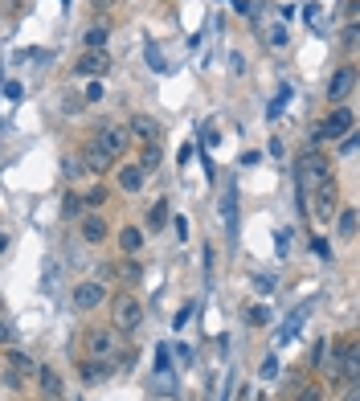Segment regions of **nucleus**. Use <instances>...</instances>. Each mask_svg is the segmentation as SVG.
I'll use <instances>...</instances> for the list:
<instances>
[{"instance_id": "f257e3e1", "label": "nucleus", "mask_w": 360, "mask_h": 401, "mask_svg": "<svg viewBox=\"0 0 360 401\" xmlns=\"http://www.w3.org/2000/svg\"><path fill=\"white\" fill-rule=\"evenodd\" d=\"M328 176H332V160H328L324 152H303V156H299V172H295V180H299V192H303V197H312Z\"/></svg>"}, {"instance_id": "f03ea898", "label": "nucleus", "mask_w": 360, "mask_h": 401, "mask_svg": "<svg viewBox=\"0 0 360 401\" xmlns=\"http://www.w3.org/2000/svg\"><path fill=\"white\" fill-rule=\"evenodd\" d=\"M111 320H115V328L119 331H135L144 324V303H140V295L135 291H123L115 295V303H111Z\"/></svg>"}, {"instance_id": "7ed1b4c3", "label": "nucleus", "mask_w": 360, "mask_h": 401, "mask_svg": "<svg viewBox=\"0 0 360 401\" xmlns=\"http://www.w3.org/2000/svg\"><path fill=\"white\" fill-rule=\"evenodd\" d=\"M312 201H315V205H312L315 221H319V225H328V221L340 213V189H336V180L328 176V180H324V185L312 192Z\"/></svg>"}, {"instance_id": "20e7f679", "label": "nucleus", "mask_w": 360, "mask_h": 401, "mask_svg": "<svg viewBox=\"0 0 360 401\" xmlns=\"http://www.w3.org/2000/svg\"><path fill=\"white\" fill-rule=\"evenodd\" d=\"M82 348H86V356H91V360H111V356H115V331L86 328V336H82Z\"/></svg>"}, {"instance_id": "39448f33", "label": "nucleus", "mask_w": 360, "mask_h": 401, "mask_svg": "<svg viewBox=\"0 0 360 401\" xmlns=\"http://www.w3.org/2000/svg\"><path fill=\"white\" fill-rule=\"evenodd\" d=\"M98 147V152H107L111 160H119L123 152H127V143H131V136L123 131V127H98L95 131V140H91Z\"/></svg>"}, {"instance_id": "423d86ee", "label": "nucleus", "mask_w": 360, "mask_h": 401, "mask_svg": "<svg viewBox=\"0 0 360 401\" xmlns=\"http://www.w3.org/2000/svg\"><path fill=\"white\" fill-rule=\"evenodd\" d=\"M102 299H107V287L98 283V279H86V283H78L70 291V303L78 307V311H95Z\"/></svg>"}, {"instance_id": "0eeeda50", "label": "nucleus", "mask_w": 360, "mask_h": 401, "mask_svg": "<svg viewBox=\"0 0 360 401\" xmlns=\"http://www.w3.org/2000/svg\"><path fill=\"white\" fill-rule=\"evenodd\" d=\"M78 234H82V242H86V246H102V242H107V234H111V230H107V217H102L98 209L82 213V217H78Z\"/></svg>"}, {"instance_id": "6e6552de", "label": "nucleus", "mask_w": 360, "mask_h": 401, "mask_svg": "<svg viewBox=\"0 0 360 401\" xmlns=\"http://www.w3.org/2000/svg\"><path fill=\"white\" fill-rule=\"evenodd\" d=\"M107 70H111V53H107V49H86V53L74 62V74H82V78H102Z\"/></svg>"}, {"instance_id": "1a4fd4ad", "label": "nucleus", "mask_w": 360, "mask_h": 401, "mask_svg": "<svg viewBox=\"0 0 360 401\" xmlns=\"http://www.w3.org/2000/svg\"><path fill=\"white\" fill-rule=\"evenodd\" d=\"M352 123H356L352 107H332V115L324 119L319 127H324V136H328V140H336V136H352Z\"/></svg>"}, {"instance_id": "9d476101", "label": "nucleus", "mask_w": 360, "mask_h": 401, "mask_svg": "<svg viewBox=\"0 0 360 401\" xmlns=\"http://www.w3.org/2000/svg\"><path fill=\"white\" fill-rule=\"evenodd\" d=\"M352 91H356V66H340V70L332 74V82H328V98H332V103H344Z\"/></svg>"}, {"instance_id": "9b49d317", "label": "nucleus", "mask_w": 360, "mask_h": 401, "mask_svg": "<svg viewBox=\"0 0 360 401\" xmlns=\"http://www.w3.org/2000/svg\"><path fill=\"white\" fill-rule=\"evenodd\" d=\"M37 389H41V397L46 401H62L66 397V385H62V377H58V369H49V364L37 369Z\"/></svg>"}, {"instance_id": "f8f14e48", "label": "nucleus", "mask_w": 360, "mask_h": 401, "mask_svg": "<svg viewBox=\"0 0 360 401\" xmlns=\"http://www.w3.org/2000/svg\"><path fill=\"white\" fill-rule=\"evenodd\" d=\"M78 164H82V172H95V176H107V172L115 168V160H111L107 152H98L95 143H86V147H82V160H78Z\"/></svg>"}, {"instance_id": "ddd939ff", "label": "nucleus", "mask_w": 360, "mask_h": 401, "mask_svg": "<svg viewBox=\"0 0 360 401\" xmlns=\"http://www.w3.org/2000/svg\"><path fill=\"white\" fill-rule=\"evenodd\" d=\"M127 136H135L144 143H160V123L152 115H131L127 119Z\"/></svg>"}, {"instance_id": "4468645a", "label": "nucleus", "mask_w": 360, "mask_h": 401, "mask_svg": "<svg viewBox=\"0 0 360 401\" xmlns=\"http://www.w3.org/2000/svg\"><path fill=\"white\" fill-rule=\"evenodd\" d=\"M111 373H115L111 360H91V356H86L82 369H78V377L86 381V385H102V381H111Z\"/></svg>"}, {"instance_id": "2eb2a0df", "label": "nucleus", "mask_w": 360, "mask_h": 401, "mask_svg": "<svg viewBox=\"0 0 360 401\" xmlns=\"http://www.w3.org/2000/svg\"><path fill=\"white\" fill-rule=\"evenodd\" d=\"M4 369H13L17 377H37V369H41V364H37L33 356H25V353H17V348H8V353H4Z\"/></svg>"}, {"instance_id": "dca6fc26", "label": "nucleus", "mask_w": 360, "mask_h": 401, "mask_svg": "<svg viewBox=\"0 0 360 401\" xmlns=\"http://www.w3.org/2000/svg\"><path fill=\"white\" fill-rule=\"evenodd\" d=\"M144 180H147V176H144V168H140V164L119 168V189L123 192H140V189H144Z\"/></svg>"}, {"instance_id": "f3484780", "label": "nucleus", "mask_w": 360, "mask_h": 401, "mask_svg": "<svg viewBox=\"0 0 360 401\" xmlns=\"http://www.w3.org/2000/svg\"><path fill=\"white\" fill-rule=\"evenodd\" d=\"M119 246H123V254H140V250H144V230H140V225L119 230Z\"/></svg>"}, {"instance_id": "a211bd4d", "label": "nucleus", "mask_w": 360, "mask_h": 401, "mask_svg": "<svg viewBox=\"0 0 360 401\" xmlns=\"http://www.w3.org/2000/svg\"><path fill=\"white\" fill-rule=\"evenodd\" d=\"M135 164L144 168V176L147 172H156V168L164 164V152H160V143H144V152H140V160Z\"/></svg>"}, {"instance_id": "6ab92c4d", "label": "nucleus", "mask_w": 360, "mask_h": 401, "mask_svg": "<svg viewBox=\"0 0 360 401\" xmlns=\"http://www.w3.org/2000/svg\"><path fill=\"white\" fill-rule=\"evenodd\" d=\"M336 234L344 237V242L356 237V209H340L336 213Z\"/></svg>"}, {"instance_id": "aec40b11", "label": "nucleus", "mask_w": 360, "mask_h": 401, "mask_svg": "<svg viewBox=\"0 0 360 401\" xmlns=\"http://www.w3.org/2000/svg\"><path fill=\"white\" fill-rule=\"evenodd\" d=\"M107 37H111V29H107V25H91L82 41H86V49H107Z\"/></svg>"}, {"instance_id": "412c9836", "label": "nucleus", "mask_w": 360, "mask_h": 401, "mask_svg": "<svg viewBox=\"0 0 360 401\" xmlns=\"http://www.w3.org/2000/svg\"><path fill=\"white\" fill-rule=\"evenodd\" d=\"M164 221H168V201H156L147 213V230H164Z\"/></svg>"}, {"instance_id": "4be33fe9", "label": "nucleus", "mask_w": 360, "mask_h": 401, "mask_svg": "<svg viewBox=\"0 0 360 401\" xmlns=\"http://www.w3.org/2000/svg\"><path fill=\"white\" fill-rule=\"evenodd\" d=\"M140 275H144V266H140L135 258L119 262V279H123V283H140Z\"/></svg>"}, {"instance_id": "5701e85b", "label": "nucleus", "mask_w": 360, "mask_h": 401, "mask_svg": "<svg viewBox=\"0 0 360 401\" xmlns=\"http://www.w3.org/2000/svg\"><path fill=\"white\" fill-rule=\"evenodd\" d=\"M102 201H107V185H95V189L82 197V205H86V209H102Z\"/></svg>"}, {"instance_id": "b1692460", "label": "nucleus", "mask_w": 360, "mask_h": 401, "mask_svg": "<svg viewBox=\"0 0 360 401\" xmlns=\"http://www.w3.org/2000/svg\"><path fill=\"white\" fill-rule=\"evenodd\" d=\"M82 209H86V205H82V197H78V192H66L62 213H66V217H82Z\"/></svg>"}, {"instance_id": "393cba45", "label": "nucleus", "mask_w": 360, "mask_h": 401, "mask_svg": "<svg viewBox=\"0 0 360 401\" xmlns=\"http://www.w3.org/2000/svg\"><path fill=\"white\" fill-rule=\"evenodd\" d=\"M356 37H360V29H356V25H348V29L340 33V46H344L348 53H352V49H356Z\"/></svg>"}, {"instance_id": "a878e982", "label": "nucleus", "mask_w": 360, "mask_h": 401, "mask_svg": "<svg viewBox=\"0 0 360 401\" xmlns=\"http://www.w3.org/2000/svg\"><path fill=\"white\" fill-rule=\"evenodd\" d=\"M258 377H262V381H270V377H279V360H274V356H266L262 364H258Z\"/></svg>"}, {"instance_id": "bb28decb", "label": "nucleus", "mask_w": 360, "mask_h": 401, "mask_svg": "<svg viewBox=\"0 0 360 401\" xmlns=\"http://www.w3.org/2000/svg\"><path fill=\"white\" fill-rule=\"evenodd\" d=\"M82 107H86V103H82V95H66V98H62V111H66V115H78Z\"/></svg>"}, {"instance_id": "cd10ccee", "label": "nucleus", "mask_w": 360, "mask_h": 401, "mask_svg": "<svg viewBox=\"0 0 360 401\" xmlns=\"http://www.w3.org/2000/svg\"><path fill=\"white\" fill-rule=\"evenodd\" d=\"M246 324L262 328V324H266V307H250V311H246Z\"/></svg>"}, {"instance_id": "c85d7f7f", "label": "nucleus", "mask_w": 360, "mask_h": 401, "mask_svg": "<svg viewBox=\"0 0 360 401\" xmlns=\"http://www.w3.org/2000/svg\"><path fill=\"white\" fill-rule=\"evenodd\" d=\"M98 98H102V82H91V86H86V95H82V103H98Z\"/></svg>"}, {"instance_id": "c756f323", "label": "nucleus", "mask_w": 360, "mask_h": 401, "mask_svg": "<svg viewBox=\"0 0 360 401\" xmlns=\"http://www.w3.org/2000/svg\"><path fill=\"white\" fill-rule=\"evenodd\" d=\"M295 401H324V393H319L315 385H307V389H299V393H295Z\"/></svg>"}, {"instance_id": "7c9ffc66", "label": "nucleus", "mask_w": 360, "mask_h": 401, "mask_svg": "<svg viewBox=\"0 0 360 401\" xmlns=\"http://www.w3.org/2000/svg\"><path fill=\"white\" fill-rule=\"evenodd\" d=\"M270 46H274V49L287 46V29H283V25H279V29H270Z\"/></svg>"}, {"instance_id": "2f4dec72", "label": "nucleus", "mask_w": 360, "mask_h": 401, "mask_svg": "<svg viewBox=\"0 0 360 401\" xmlns=\"http://www.w3.org/2000/svg\"><path fill=\"white\" fill-rule=\"evenodd\" d=\"M344 401H360V389H356V381H344Z\"/></svg>"}, {"instance_id": "473e14b6", "label": "nucleus", "mask_w": 360, "mask_h": 401, "mask_svg": "<svg viewBox=\"0 0 360 401\" xmlns=\"http://www.w3.org/2000/svg\"><path fill=\"white\" fill-rule=\"evenodd\" d=\"M8 340H13V328H8V320L0 315V344H8Z\"/></svg>"}, {"instance_id": "72a5a7b5", "label": "nucleus", "mask_w": 360, "mask_h": 401, "mask_svg": "<svg viewBox=\"0 0 360 401\" xmlns=\"http://www.w3.org/2000/svg\"><path fill=\"white\" fill-rule=\"evenodd\" d=\"M4 385H8V389H21V377H17L13 369H4Z\"/></svg>"}, {"instance_id": "f704fd0d", "label": "nucleus", "mask_w": 360, "mask_h": 401, "mask_svg": "<svg viewBox=\"0 0 360 401\" xmlns=\"http://www.w3.org/2000/svg\"><path fill=\"white\" fill-rule=\"evenodd\" d=\"M340 152H344V156H352V152H356V140H352V136H344V143H340Z\"/></svg>"}, {"instance_id": "c9c22d12", "label": "nucleus", "mask_w": 360, "mask_h": 401, "mask_svg": "<svg viewBox=\"0 0 360 401\" xmlns=\"http://www.w3.org/2000/svg\"><path fill=\"white\" fill-rule=\"evenodd\" d=\"M91 4H98V8H111V4H115V0H91Z\"/></svg>"}, {"instance_id": "e433bc0d", "label": "nucleus", "mask_w": 360, "mask_h": 401, "mask_svg": "<svg viewBox=\"0 0 360 401\" xmlns=\"http://www.w3.org/2000/svg\"><path fill=\"white\" fill-rule=\"evenodd\" d=\"M17 4H25V0H4V8H17Z\"/></svg>"}, {"instance_id": "4c0bfd02", "label": "nucleus", "mask_w": 360, "mask_h": 401, "mask_svg": "<svg viewBox=\"0 0 360 401\" xmlns=\"http://www.w3.org/2000/svg\"><path fill=\"white\" fill-rule=\"evenodd\" d=\"M0 254H4V234H0Z\"/></svg>"}]
</instances>
